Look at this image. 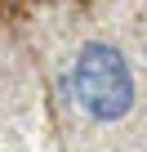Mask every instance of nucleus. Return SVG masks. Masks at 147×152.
I'll return each mask as SVG.
<instances>
[{"label": "nucleus", "instance_id": "f257e3e1", "mask_svg": "<svg viewBox=\"0 0 147 152\" xmlns=\"http://www.w3.org/2000/svg\"><path fill=\"white\" fill-rule=\"evenodd\" d=\"M71 90H76V103L85 107V116L98 125L125 121L134 112V72L116 45H103V40L80 45L76 63H71Z\"/></svg>", "mask_w": 147, "mask_h": 152}]
</instances>
